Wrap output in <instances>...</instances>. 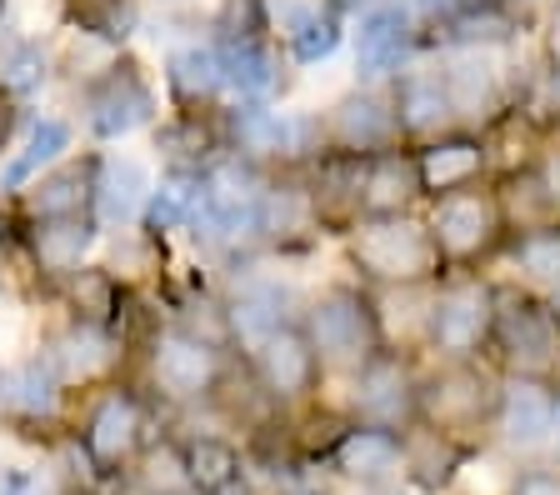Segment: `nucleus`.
Segmentation results:
<instances>
[{"mask_svg": "<svg viewBox=\"0 0 560 495\" xmlns=\"http://www.w3.org/2000/svg\"><path fill=\"white\" fill-rule=\"evenodd\" d=\"M46 361L56 366V376L66 380V386H91V380L110 376V366L120 361V341H116V330L75 320L70 330L56 335V345L46 351Z\"/></svg>", "mask_w": 560, "mask_h": 495, "instance_id": "b1692460", "label": "nucleus"}, {"mask_svg": "<svg viewBox=\"0 0 560 495\" xmlns=\"http://www.w3.org/2000/svg\"><path fill=\"white\" fill-rule=\"evenodd\" d=\"M256 380H260V390H266V401L280 405V411H291V405H311L315 396H320L326 370H320L315 345L305 341L301 320L285 326V330H276V335L256 351Z\"/></svg>", "mask_w": 560, "mask_h": 495, "instance_id": "dca6fc26", "label": "nucleus"}, {"mask_svg": "<svg viewBox=\"0 0 560 495\" xmlns=\"http://www.w3.org/2000/svg\"><path fill=\"white\" fill-rule=\"evenodd\" d=\"M5 126H11V116H5V106H0V141H5Z\"/></svg>", "mask_w": 560, "mask_h": 495, "instance_id": "603ef678", "label": "nucleus"}, {"mask_svg": "<svg viewBox=\"0 0 560 495\" xmlns=\"http://www.w3.org/2000/svg\"><path fill=\"white\" fill-rule=\"evenodd\" d=\"M320 120H326V151L336 155L371 161V155L400 151V120L390 85H350L330 101V110Z\"/></svg>", "mask_w": 560, "mask_h": 495, "instance_id": "9d476101", "label": "nucleus"}, {"mask_svg": "<svg viewBox=\"0 0 560 495\" xmlns=\"http://www.w3.org/2000/svg\"><path fill=\"white\" fill-rule=\"evenodd\" d=\"M495 291L501 285L486 281L480 271L441 275L425 355L431 361H480V351H490V330H495Z\"/></svg>", "mask_w": 560, "mask_h": 495, "instance_id": "39448f33", "label": "nucleus"}, {"mask_svg": "<svg viewBox=\"0 0 560 495\" xmlns=\"http://www.w3.org/2000/svg\"><path fill=\"white\" fill-rule=\"evenodd\" d=\"M285 495H336V491H330V485H311V481H305V485H295V491H285Z\"/></svg>", "mask_w": 560, "mask_h": 495, "instance_id": "de8ad7c7", "label": "nucleus"}, {"mask_svg": "<svg viewBox=\"0 0 560 495\" xmlns=\"http://www.w3.org/2000/svg\"><path fill=\"white\" fill-rule=\"evenodd\" d=\"M546 56L550 66H560V0L550 5V21H546Z\"/></svg>", "mask_w": 560, "mask_h": 495, "instance_id": "a18cd8bd", "label": "nucleus"}, {"mask_svg": "<svg viewBox=\"0 0 560 495\" xmlns=\"http://www.w3.org/2000/svg\"><path fill=\"white\" fill-rule=\"evenodd\" d=\"M486 446L505 450L521 465L556 450V390L536 376H501V396H495Z\"/></svg>", "mask_w": 560, "mask_h": 495, "instance_id": "6e6552de", "label": "nucleus"}, {"mask_svg": "<svg viewBox=\"0 0 560 495\" xmlns=\"http://www.w3.org/2000/svg\"><path fill=\"white\" fill-rule=\"evenodd\" d=\"M490 355H495L501 376H536V380L550 376V366L560 355V320L550 316V306L540 295L521 291V285H501L495 291Z\"/></svg>", "mask_w": 560, "mask_h": 495, "instance_id": "423d86ee", "label": "nucleus"}, {"mask_svg": "<svg viewBox=\"0 0 560 495\" xmlns=\"http://www.w3.org/2000/svg\"><path fill=\"white\" fill-rule=\"evenodd\" d=\"M326 231V215L315 205L311 180H270L266 201H260V240L280 250L311 246L315 236Z\"/></svg>", "mask_w": 560, "mask_h": 495, "instance_id": "5701e85b", "label": "nucleus"}, {"mask_svg": "<svg viewBox=\"0 0 560 495\" xmlns=\"http://www.w3.org/2000/svg\"><path fill=\"white\" fill-rule=\"evenodd\" d=\"M346 246L365 291L435 285L445 275V260L435 250L425 215H361V221H350Z\"/></svg>", "mask_w": 560, "mask_h": 495, "instance_id": "f257e3e1", "label": "nucleus"}, {"mask_svg": "<svg viewBox=\"0 0 560 495\" xmlns=\"http://www.w3.org/2000/svg\"><path fill=\"white\" fill-rule=\"evenodd\" d=\"M180 460H186V475H190V491L210 495L221 485L241 481L245 471V456L231 436H215V431H190L180 436Z\"/></svg>", "mask_w": 560, "mask_h": 495, "instance_id": "7c9ffc66", "label": "nucleus"}, {"mask_svg": "<svg viewBox=\"0 0 560 495\" xmlns=\"http://www.w3.org/2000/svg\"><path fill=\"white\" fill-rule=\"evenodd\" d=\"M326 471L336 475L346 491H400V485H406V446H400V431L346 421L336 446L326 450Z\"/></svg>", "mask_w": 560, "mask_h": 495, "instance_id": "ddd939ff", "label": "nucleus"}, {"mask_svg": "<svg viewBox=\"0 0 560 495\" xmlns=\"http://www.w3.org/2000/svg\"><path fill=\"white\" fill-rule=\"evenodd\" d=\"M336 495H416V491H410V485H400V491H346V485H340Z\"/></svg>", "mask_w": 560, "mask_h": 495, "instance_id": "09e8293b", "label": "nucleus"}, {"mask_svg": "<svg viewBox=\"0 0 560 495\" xmlns=\"http://www.w3.org/2000/svg\"><path fill=\"white\" fill-rule=\"evenodd\" d=\"M95 240V221L91 215H70V221H35L31 225V256L35 266L46 275H60V281H70V275L81 271L85 250H91Z\"/></svg>", "mask_w": 560, "mask_h": 495, "instance_id": "c85d7f7f", "label": "nucleus"}, {"mask_svg": "<svg viewBox=\"0 0 560 495\" xmlns=\"http://www.w3.org/2000/svg\"><path fill=\"white\" fill-rule=\"evenodd\" d=\"M155 116V95L140 81L136 66H116L110 75H101L95 85H85V120L101 141H120L136 126Z\"/></svg>", "mask_w": 560, "mask_h": 495, "instance_id": "aec40b11", "label": "nucleus"}, {"mask_svg": "<svg viewBox=\"0 0 560 495\" xmlns=\"http://www.w3.org/2000/svg\"><path fill=\"white\" fill-rule=\"evenodd\" d=\"M511 495H560V465H550V460H530V465H521Z\"/></svg>", "mask_w": 560, "mask_h": 495, "instance_id": "37998d69", "label": "nucleus"}, {"mask_svg": "<svg viewBox=\"0 0 560 495\" xmlns=\"http://www.w3.org/2000/svg\"><path fill=\"white\" fill-rule=\"evenodd\" d=\"M435 36L445 40V50H505L521 36V21L505 0H476V5H460L455 15H445L435 25Z\"/></svg>", "mask_w": 560, "mask_h": 495, "instance_id": "bb28decb", "label": "nucleus"}, {"mask_svg": "<svg viewBox=\"0 0 560 495\" xmlns=\"http://www.w3.org/2000/svg\"><path fill=\"white\" fill-rule=\"evenodd\" d=\"M210 495H256V491H250L245 481H231V485H221V491H210Z\"/></svg>", "mask_w": 560, "mask_h": 495, "instance_id": "8fccbe9b", "label": "nucleus"}, {"mask_svg": "<svg viewBox=\"0 0 560 495\" xmlns=\"http://www.w3.org/2000/svg\"><path fill=\"white\" fill-rule=\"evenodd\" d=\"M130 471H136L140 495H196L186 475V460H180V440H161V446L140 450V460Z\"/></svg>", "mask_w": 560, "mask_h": 495, "instance_id": "c9c22d12", "label": "nucleus"}, {"mask_svg": "<svg viewBox=\"0 0 560 495\" xmlns=\"http://www.w3.org/2000/svg\"><path fill=\"white\" fill-rule=\"evenodd\" d=\"M340 40H346V21L320 0L291 36H285V46H291V56L301 60V66H320V60H330L340 50Z\"/></svg>", "mask_w": 560, "mask_h": 495, "instance_id": "e433bc0d", "label": "nucleus"}, {"mask_svg": "<svg viewBox=\"0 0 560 495\" xmlns=\"http://www.w3.org/2000/svg\"><path fill=\"white\" fill-rule=\"evenodd\" d=\"M151 380L165 401H210L225 380V355L221 345H210L206 335H190V330H161L151 345Z\"/></svg>", "mask_w": 560, "mask_h": 495, "instance_id": "f8f14e48", "label": "nucleus"}, {"mask_svg": "<svg viewBox=\"0 0 560 495\" xmlns=\"http://www.w3.org/2000/svg\"><path fill=\"white\" fill-rule=\"evenodd\" d=\"M66 151H70V126H66V120H35L31 141L21 145V155H11V165L0 170V186L21 190L25 180H35L46 165H56Z\"/></svg>", "mask_w": 560, "mask_h": 495, "instance_id": "72a5a7b5", "label": "nucleus"}, {"mask_svg": "<svg viewBox=\"0 0 560 495\" xmlns=\"http://www.w3.org/2000/svg\"><path fill=\"white\" fill-rule=\"evenodd\" d=\"M390 101H396V120H400V141H435L455 130V110L445 95V75L441 60H410L406 71L390 81Z\"/></svg>", "mask_w": 560, "mask_h": 495, "instance_id": "a211bd4d", "label": "nucleus"}, {"mask_svg": "<svg viewBox=\"0 0 560 495\" xmlns=\"http://www.w3.org/2000/svg\"><path fill=\"white\" fill-rule=\"evenodd\" d=\"M441 75L455 110V130L495 126L511 106V75H505L501 50H445Z\"/></svg>", "mask_w": 560, "mask_h": 495, "instance_id": "9b49d317", "label": "nucleus"}, {"mask_svg": "<svg viewBox=\"0 0 560 495\" xmlns=\"http://www.w3.org/2000/svg\"><path fill=\"white\" fill-rule=\"evenodd\" d=\"M81 450L101 475L110 471H130L145 450V405L130 396V390H105L101 401L91 405L81 431Z\"/></svg>", "mask_w": 560, "mask_h": 495, "instance_id": "2eb2a0df", "label": "nucleus"}, {"mask_svg": "<svg viewBox=\"0 0 560 495\" xmlns=\"http://www.w3.org/2000/svg\"><path fill=\"white\" fill-rule=\"evenodd\" d=\"M326 5L340 15V21H346V15H355V21H361L365 11H375V5H385V0H326Z\"/></svg>", "mask_w": 560, "mask_h": 495, "instance_id": "49530a36", "label": "nucleus"}, {"mask_svg": "<svg viewBox=\"0 0 560 495\" xmlns=\"http://www.w3.org/2000/svg\"><path fill=\"white\" fill-rule=\"evenodd\" d=\"M326 386L340 390L326 415H340V421H355V425H381V431H406V425H416L420 366L410 355L375 351L361 370L326 376Z\"/></svg>", "mask_w": 560, "mask_h": 495, "instance_id": "7ed1b4c3", "label": "nucleus"}, {"mask_svg": "<svg viewBox=\"0 0 560 495\" xmlns=\"http://www.w3.org/2000/svg\"><path fill=\"white\" fill-rule=\"evenodd\" d=\"M420 176L410 151H385L365 161L361 176V215H410V205L420 201Z\"/></svg>", "mask_w": 560, "mask_h": 495, "instance_id": "a878e982", "label": "nucleus"}, {"mask_svg": "<svg viewBox=\"0 0 560 495\" xmlns=\"http://www.w3.org/2000/svg\"><path fill=\"white\" fill-rule=\"evenodd\" d=\"M151 170L136 155H105L95 161V221L110 225V231H126V225L145 221V205H151Z\"/></svg>", "mask_w": 560, "mask_h": 495, "instance_id": "4be33fe9", "label": "nucleus"}, {"mask_svg": "<svg viewBox=\"0 0 560 495\" xmlns=\"http://www.w3.org/2000/svg\"><path fill=\"white\" fill-rule=\"evenodd\" d=\"M40 81H46V56L35 40H11L0 50V85L11 95H31Z\"/></svg>", "mask_w": 560, "mask_h": 495, "instance_id": "ea45409f", "label": "nucleus"}, {"mask_svg": "<svg viewBox=\"0 0 560 495\" xmlns=\"http://www.w3.org/2000/svg\"><path fill=\"white\" fill-rule=\"evenodd\" d=\"M221 71H225V91L241 106H266V95L276 91L280 71L270 46H260L256 36H225L221 40Z\"/></svg>", "mask_w": 560, "mask_h": 495, "instance_id": "cd10ccee", "label": "nucleus"}, {"mask_svg": "<svg viewBox=\"0 0 560 495\" xmlns=\"http://www.w3.org/2000/svg\"><path fill=\"white\" fill-rule=\"evenodd\" d=\"M495 396L501 376H490L480 361H435L431 370H420L416 421L451 436L455 446H486Z\"/></svg>", "mask_w": 560, "mask_h": 495, "instance_id": "f03ea898", "label": "nucleus"}, {"mask_svg": "<svg viewBox=\"0 0 560 495\" xmlns=\"http://www.w3.org/2000/svg\"><path fill=\"white\" fill-rule=\"evenodd\" d=\"M425 225H431L445 271H451V266L455 271H470L476 260H486L490 250L505 240V221H501V205H495V190H486V186L451 190V196L431 201Z\"/></svg>", "mask_w": 560, "mask_h": 495, "instance_id": "0eeeda50", "label": "nucleus"}, {"mask_svg": "<svg viewBox=\"0 0 560 495\" xmlns=\"http://www.w3.org/2000/svg\"><path fill=\"white\" fill-rule=\"evenodd\" d=\"M305 341L320 355L326 376H350L381 351V330H375L371 291L365 285H326L311 306L301 310Z\"/></svg>", "mask_w": 560, "mask_h": 495, "instance_id": "20e7f679", "label": "nucleus"}, {"mask_svg": "<svg viewBox=\"0 0 560 495\" xmlns=\"http://www.w3.org/2000/svg\"><path fill=\"white\" fill-rule=\"evenodd\" d=\"M196 186H200V170H180V176L161 180L151 190V205H145V225L155 236L161 231H186L190 211H196Z\"/></svg>", "mask_w": 560, "mask_h": 495, "instance_id": "58836bf2", "label": "nucleus"}, {"mask_svg": "<svg viewBox=\"0 0 560 495\" xmlns=\"http://www.w3.org/2000/svg\"><path fill=\"white\" fill-rule=\"evenodd\" d=\"M95 201V165H60L46 180H35V190L25 196V211L31 221H70V215H85Z\"/></svg>", "mask_w": 560, "mask_h": 495, "instance_id": "c756f323", "label": "nucleus"}, {"mask_svg": "<svg viewBox=\"0 0 560 495\" xmlns=\"http://www.w3.org/2000/svg\"><path fill=\"white\" fill-rule=\"evenodd\" d=\"M400 446H406V485L416 495H451L455 471L466 460L470 446H455L451 436L431 431V425H406L400 431Z\"/></svg>", "mask_w": 560, "mask_h": 495, "instance_id": "393cba45", "label": "nucleus"}, {"mask_svg": "<svg viewBox=\"0 0 560 495\" xmlns=\"http://www.w3.org/2000/svg\"><path fill=\"white\" fill-rule=\"evenodd\" d=\"M70 306H75V320L85 326H116V310H120V285L110 271H75L70 275Z\"/></svg>", "mask_w": 560, "mask_h": 495, "instance_id": "4c0bfd02", "label": "nucleus"}, {"mask_svg": "<svg viewBox=\"0 0 560 495\" xmlns=\"http://www.w3.org/2000/svg\"><path fill=\"white\" fill-rule=\"evenodd\" d=\"M165 81L171 91L186 101V106H200V101H215L225 91V71H221V46H180L171 60H165Z\"/></svg>", "mask_w": 560, "mask_h": 495, "instance_id": "2f4dec72", "label": "nucleus"}, {"mask_svg": "<svg viewBox=\"0 0 560 495\" xmlns=\"http://www.w3.org/2000/svg\"><path fill=\"white\" fill-rule=\"evenodd\" d=\"M161 145L175 155V161H190V170H200V155L215 145V130H210L200 116H186V120H175V126L161 130Z\"/></svg>", "mask_w": 560, "mask_h": 495, "instance_id": "79ce46f5", "label": "nucleus"}, {"mask_svg": "<svg viewBox=\"0 0 560 495\" xmlns=\"http://www.w3.org/2000/svg\"><path fill=\"white\" fill-rule=\"evenodd\" d=\"M556 450H560V401H556Z\"/></svg>", "mask_w": 560, "mask_h": 495, "instance_id": "864d4df0", "label": "nucleus"}, {"mask_svg": "<svg viewBox=\"0 0 560 495\" xmlns=\"http://www.w3.org/2000/svg\"><path fill=\"white\" fill-rule=\"evenodd\" d=\"M515 116L530 120L536 130H556L560 126V66H546V71H536V81L525 85Z\"/></svg>", "mask_w": 560, "mask_h": 495, "instance_id": "a19ab883", "label": "nucleus"}, {"mask_svg": "<svg viewBox=\"0 0 560 495\" xmlns=\"http://www.w3.org/2000/svg\"><path fill=\"white\" fill-rule=\"evenodd\" d=\"M515 471H521V460H511L505 450L470 446L466 460H460V471H455L451 495H511Z\"/></svg>", "mask_w": 560, "mask_h": 495, "instance_id": "f704fd0d", "label": "nucleus"}, {"mask_svg": "<svg viewBox=\"0 0 560 495\" xmlns=\"http://www.w3.org/2000/svg\"><path fill=\"white\" fill-rule=\"evenodd\" d=\"M60 396H66V380L56 376L46 355H35L21 370H11V411H21L25 421H50L60 411Z\"/></svg>", "mask_w": 560, "mask_h": 495, "instance_id": "473e14b6", "label": "nucleus"}, {"mask_svg": "<svg viewBox=\"0 0 560 495\" xmlns=\"http://www.w3.org/2000/svg\"><path fill=\"white\" fill-rule=\"evenodd\" d=\"M225 335L231 341H241L245 351L256 355L260 345L276 335V330H285V326H295V295H291V285L285 281H276V275H260V271H250L245 281H235L231 285V300H225Z\"/></svg>", "mask_w": 560, "mask_h": 495, "instance_id": "f3484780", "label": "nucleus"}, {"mask_svg": "<svg viewBox=\"0 0 560 495\" xmlns=\"http://www.w3.org/2000/svg\"><path fill=\"white\" fill-rule=\"evenodd\" d=\"M546 386L556 390V401H560V355H556V366H550V376H546Z\"/></svg>", "mask_w": 560, "mask_h": 495, "instance_id": "3c124183", "label": "nucleus"}, {"mask_svg": "<svg viewBox=\"0 0 560 495\" xmlns=\"http://www.w3.org/2000/svg\"><path fill=\"white\" fill-rule=\"evenodd\" d=\"M231 141L241 161H320L326 155V120L315 110L241 106L231 116Z\"/></svg>", "mask_w": 560, "mask_h": 495, "instance_id": "1a4fd4ad", "label": "nucleus"}, {"mask_svg": "<svg viewBox=\"0 0 560 495\" xmlns=\"http://www.w3.org/2000/svg\"><path fill=\"white\" fill-rule=\"evenodd\" d=\"M530 170H536V180L546 186V201L556 205V215H560V145H546V151L530 161Z\"/></svg>", "mask_w": 560, "mask_h": 495, "instance_id": "c03bdc74", "label": "nucleus"}, {"mask_svg": "<svg viewBox=\"0 0 560 495\" xmlns=\"http://www.w3.org/2000/svg\"><path fill=\"white\" fill-rule=\"evenodd\" d=\"M416 40L420 21L400 0H385V5L365 11L355 25V85H390L410 66Z\"/></svg>", "mask_w": 560, "mask_h": 495, "instance_id": "4468645a", "label": "nucleus"}, {"mask_svg": "<svg viewBox=\"0 0 560 495\" xmlns=\"http://www.w3.org/2000/svg\"><path fill=\"white\" fill-rule=\"evenodd\" d=\"M416 176L420 190L441 201L451 190H470L480 186V176L490 170V141L486 135H470V130H451V135H435V141L416 145Z\"/></svg>", "mask_w": 560, "mask_h": 495, "instance_id": "6ab92c4d", "label": "nucleus"}, {"mask_svg": "<svg viewBox=\"0 0 560 495\" xmlns=\"http://www.w3.org/2000/svg\"><path fill=\"white\" fill-rule=\"evenodd\" d=\"M431 306L435 285H396V291H371L375 330H381V351H396L420 361L431 345Z\"/></svg>", "mask_w": 560, "mask_h": 495, "instance_id": "412c9836", "label": "nucleus"}]
</instances>
